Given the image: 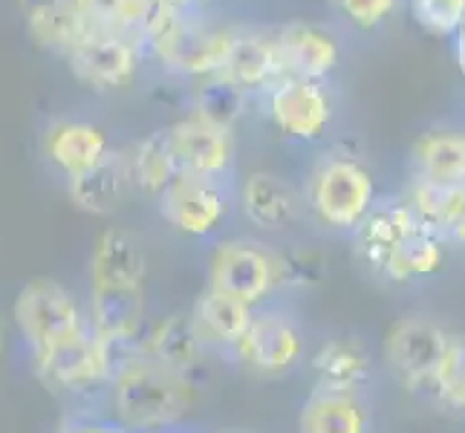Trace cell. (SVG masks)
I'll use <instances>...</instances> for the list:
<instances>
[{"mask_svg": "<svg viewBox=\"0 0 465 433\" xmlns=\"http://www.w3.org/2000/svg\"><path fill=\"white\" fill-rule=\"evenodd\" d=\"M430 396L448 410L465 416V335H451L445 356L437 367Z\"/></svg>", "mask_w": 465, "mask_h": 433, "instance_id": "1f68e13d", "label": "cell"}, {"mask_svg": "<svg viewBox=\"0 0 465 433\" xmlns=\"http://www.w3.org/2000/svg\"><path fill=\"white\" fill-rule=\"evenodd\" d=\"M283 258V292H310L327 283L330 261L315 246H298L292 251H281Z\"/></svg>", "mask_w": 465, "mask_h": 433, "instance_id": "836d02e7", "label": "cell"}, {"mask_svg": "<svg viewBox=\"0 0 465 433\" xmlns=\"http://www.w3.org/2000/svg\"><path fill=\"white\" fill-rule=\"evenodd\" d=\"M237 32V26L217 24L203 12H173L159 6L145 35V53L165 73L197 84L223 73Z\"/></svg>", "mask_w": 465, "mask_h": 433, "instance_id": "7a4b0ae2", "label": "cell"}, {"mask_svg": "<svg viewBox=\"0 0 465 433\" xmlns=\"http://www.w3.org/2000/svg\"><path fill=\"white\" fill-rule=\"evenodd\" d=\"M310 370L318 390L361 393L373 379V361L367 347L352 335H335L321 341L310 356Z\"/></svg>", "mask_w": 465, "mask_h": 433, "instance_id": "ac0fdd59", "label": "cell"}, {"mask_svg": "<svg viewBox=\"0 0 465 433\" xmlns=\"http://www.w3.org/2000/svg\"><path fill=\"white\" fill-rule=\"evenodd\" d=\"M261 102L269 124L295 144L321 142L335 122V99L327 82L281 75Z\"/></svg>", "mask_w": 465, "mask_h": 433, "instance_id": "ba28073f", "label": "cell"}, {"mask_svg": "<svg viewBox=\"0 0 465 433\" xmlns=\"http://www.w3.org/2000/svg\"><path fill=\"white\" fill-rule=\"evenodd\" d=\"M148 58L145 46L107 32H87L67 55L70 73L95 93H116L136 82L142 61Z\"/></svg>", "mask_w": 465, "mask_h": 433, "instance_id": "8fae6325", "label": "cell"}, {"mask_svg": "<svg viewBox=\"0 0 465 433\" xmlns=\"http://www.w3.org/2000/svg\"><path fill=\"white\" fill-rule=\"evenodd\" d=\"M194 405V376L173 370L145 352L127 359L107 388V413L131 433L185 425Z\"/></svg>", "mask_w": 465, "mask_h": 433, "instance_id": "6da1fadb", "label": "cell"}, {"mask_svg": "<svg viewBox=\"0 0 465 433\" xmlns=\"http://www.w3.org/2000/svg\"><path fill=\"white\" fill-rule=\"evenodd\" d=\"M6 341H9V330L4 320H0V359H4V352H6Z\"/></svg>", "mask_w": 465, "mask_h": 433, "instance_id": "ab89813d", "label": "cell"}, {"mask_svg": "<svg viewBox=\"0 0 465 433\" xmlns=\"http://www.w3.org/2000/svg\"><path fill=\"white\" fill-rule=\"evenodd\" d=\"M188 312L194 318V324L208 347L229 352L246 335L258 310L249 307L243 300H237L234 295H226V292H220V289L205 286Z\"/></svg>", "mask_w": 465, "mask_h": 433, "instance_id": "4316f807", "label": "cell"}, {"mask_svg": "<svg viewBox=\"0 0 465 433\" xmlns=\"http://www.w3.org/2000/svg\"><path fill=\"white\" fill-rule=\"evenodd\" d=\"M420 226H422V220L416 217V212L402 197L379 202L371 212V217L352 231L356 254L364 261L367 269L379 275L384 261H388L391 251L399 246V240H402L405 234H411L413 229H420Z\"/></svg>", "mask_w": 465, "mask_h": 433, "instance_id": "ffe728a7", "label": "cell"}, {"mask_svg": "<svg viewBox=\"0 0 465 433\" xmlns=\"http://www.w3.org/2000/svg\"><path fill=\"white\" fill-rule=\"evenodd\" d=\"M142 433H194V430H188L185 425H176V428H156V430H142Z\"/></svg>", "mask_w": 465, "mask_h": 433, "instance_id": "f35d334b", "label": "cell"}, {"mask_svg": "<svg viewBox=\"0 0 465 433\" xmlns=\"http://www.w3.org/2000/svg\"><path fill=\"white\" fill-rule=\"evenodd\" d=\"M448 258V243L445 237L437 234L434 229H428L425 222L420 229H413L399 240V246L391 251V258L384 261L381 278H388L391 283H413L434 278L442 271Z\"/></svg>", "mask_w": 465, "mask_h": 433, "instance_id": "83f0119b", "label": "cell"}, {"mask_svg": "<svg viewBox=\"0 0 465 433\" xmlns=\"http://www.w3.org/2000/svg\"><path fill=\"white\" fill-rule=\"evenodd\" d=\"M208 349L212 347L205 344L191 312H171L142 335V352L145 356L183 373H194Z\"/></svg>", "mask_w": 465, "mask_h": 433, "instance_id": "484cf974", "label": "cell"}, {"mask_svg": "<svg viewBox=\"0 0 465 433\" xmlns=\"http://www.w3.org/2000/svg\"><path fill=\"white\" fill-rule=\"evenodd\" d=\"M402 200L428 229L445 237L448 246L465 249V185H434L411 176Z\"/></svg>", "mask_w": 465, "mask_h": 433, "instance_id": "d4e9b609", "label": "cell"}, {"mask_svg": "<svg viewBox=\"0 0 465 433\" xmlns=\"http://www.w3.org/2000/svg\"><path fill=\"white\" fill-rule=\"evenodd\" d=\"M303 202L321 229L352 234L379 205L376 176L356 153H324L310 171Z\"/></svg>", "mask_w": 465, "mask_h": 433, "instance_id": "3957f363", "label": "cell"}, {"mask_svg": "<svg viewBox=\"0 0 465 433\" xmlns=\"http://www.w3.org/2000/svg\"><path fill=\"white\" fill-rule=\"evenodd\" d=\"M90 289H145L148 251L145 243L127 229H104L95 237L90 263Z\"/></svg>", "mask_w": 465, "mask_h": 433, "instance_id": "9a60e30c", "label": "cell"}, {"mask_svg": "<svg viewBox=\"0 0 465 433\" xmlns=\"http://www.w3.org/2000/svg\"><path fill=\"white\" fill-rule=\"evenodd\" d=\"M205 286L263 310L283 292V258L252 237L214 240L205 258Z\"/></svg>", "mask_w": 465, "mask_h": 433, "instance_id": "277c9868", "label": "cell"}, {"mask_svg": "<svg viewBox=\"0 0 465 433\" xmlns=\"http://www.w3.org/2000/svg\"><path fill=\"white\" fill-rule=\"evenodd\" d=\"M24 26L32 44L64 58L90 32L75 0H24Z\"/></svg>", "mask_w": 465, "mask_h": 433, "instance_id": "603a6c76", "label": "cell"}, {"mask_svg": "<svg viewBox=\"0 0 465 433\" xmlns=\"http://www.w3.org/2000/svg\"><path fill=\"white\" fill-rule=\"evenodd\" d=\"M405 9L425 35L448 44L465 26V0H405Z\"/></svg>", "mask_w": 465, "mask_h": 433, "instance_id": "d6a6232c", "label": "cell"}, {"mask_svg": "<svg viewBox=\"0 0 465 433\" xmlns=\"http://www.w3.org/2000/svg\"><path fill=\"white\" fill-rule=\"evenodd\" d=\"M114 153V144L104 127L82 122V119H64L55 122L44 136V156L58 173L67 180L84 173Z\"/></svg>", "mask_w": 465, "mask_h": 433, "instance_id": "2e32d148", "label": "cell"}, {"mask_svg": "<svg viewBox=\"0 0 465 433\" xmlns=\"http://www.w3.org/2000/svg\"><path fill=\"white\" fill-rule=\"evenodd\" d=\"M12 324L29 359L87 332V307L70 286L55 278H35L12 300Z\"/></svg>", "mask_w": 465, "mask_h": 433, "instance_id": "5b68a950", "label": "cell"}, {"mask_svg": "<svg viewBox=\"0 0 465 433\" xmlns=\"http://www.w3.org/2000/svg\"><path fill=\"white\" fill-rule=\"evenodd\" d=\"M229 359L252 376L278 379L307 359V335L292 315L263 307L254 312L243 339L229 349Z\"/></svg>", "mask_w": 465, "mask_h": 433, "instance_id": "9c48e42d", "label": "cell"}, {"mask_svg": "<svg viewBox=\"0 0 465 433\" xmlns=\"http://www.w3.org/2000/svg\"><path fill=\"white\" fill-rule=\"evenodd\" d=\"M32 370L53 393H61L67 399H93L99 393L107 396L116 367L107 341L87 330L35 356L32 359Z\"/></svg>", "mask_w": 465, "mask_h": 433, "instance_id": "52a82bcc", "label": "cell"}, {"mask_svg": "<svg viewBox=\"0 0 465 433\" xmlns=\"http://www.w3.org/2000/svg\"><path fill=\"white\" fill-rule=\"evenodd\" d=\"M451 335L434 318L411 312L396 318L381 339V359L391 376L405 390L430 393L437 367L445 356Z\"/></svg>", "mask_w": 465, "mask_h": 433, "instance_id": "8992f818", "label": "cell"}, {"mask_svg": "<svg viewBox=\"0 0 465 433\" xmlns=\"http://www.w3.org/2000/svg\"><path fill=\"white\" fill-rule=\"evenodd\" d=\"M298 433H373V413L361 393L315 388L298 410Z\"/></svg>", "mask_w": 465, "mask_h": 433, "instance_id": "cb8c5ba5", "label": "cell"}, {"mask_svg": "<svg viewBox=\"0 0 465 433\" xmlns=\"http://www.w3.org/2000/svg\"><path fill=\"white\" fill-rule=\"evenodd\" d=\"M220 75L237 90L252 95V99L266 95L269 87L283 75L275 35H272V32H258V29H240L237 41L232 46V55Z\"/></svg>", "mask_w": 465, "mask_h": 433, "instance_id": "e0dca14e", "label": "cell"}, {"mask_svg": "<svg viewBox=\"0 0 465 433\" xmlns=\"http://www.w3.org/2000/svg\"><path fill=\"white\" fill-rule=\"evenodd\" d=\"M61 433H131L122 428L110 413H73L67 422H64Z\"/></svg>", "mask_w": 465, "mask_h": 433, "instance_id": "d590c367", "label": "cell"}, {"mask_svg": "<svg viewBox=\"0 0 465 433\" xmlns=\"http://www.w3.org/2000/svg\"><path fill=\"white\" fill-rule=\"evenodd\" d=\"M87 327L104 341H139L145 335V289H90Z\"/></svg>", "mask_w": 465, "mask_h": 433, "instance_id": "d6986e66", "label": "cell"}, {"mask_svg": "<svg viewBox=\"0 0 465 433\" xmlns=\"http://www.w3.org/2000/svg\"><path fill=\"white\" fill-rule=\"evenodd\" d=\"M131 188L134 182L131 168H127V151H114L102 165L67 180V194L73 205L95 217L116 214Z\"/></svg>", "mask_w": 465, "mask_h": 433, "instance_id": "7402d4cb", "label": "cell"}, {"mask_svg": "<svg viewBox=\"0 0 465 433\" xmlns=\"http://www.w3.org/2000/svg\"><path fill=\"white\" fill-rule=\"evenodd\" d=\"M173 144L176 162L183 173L208 176V180H223L234 171L237 162V133L234 127H223L212 119H205L194 110L188 116L176 119L168 127Z\"/></svg>", "mask_w": 465, "mask_h": 433, "instance_id": "7c38bea8", "label": "cell"}, {"mask_svg": "<svg viewBox=\"0 0 465 433\" xmlns=\"http://www.w3.org/2000/svg\"><path fill=\"white\" fill-rule=\"evenodd\" d=\"M330 9L356 32H379L405 9V0H330Z\"/></svg>", "mask_w": 465, "mask_h": 433, "instance_id": "e575fe53", "label": "cell"}, {"mask_svg": "<svg viewBox=\"0 0 465 433\" xmlns=\"http://www.w3.org/2000/svg\"><path fill=\"white\" fill-rule=\"evenodd\" d=\"M153 4L163 9H173V12H203L208 0H153Z\"/></svg>", "mask_w": 465, "mask_h": 433, "instance_id": "8d00e7d4", "label": "cell"}, {"mask_svg": "<svg viewBox=\"0 0 465 433\" xmlns=\"http://www.w3.org/2000/svg\"><path fill=\"white\" fill-rule=\"evenodd\" d=\"M411 176L434 185H465V131L430 127L411 144Z\"/></svg>", "mask_w": 465, "mask_h": 433, "instance_id": "44dd1931", "label": "cell"}, {"mask_svg": "<svg viewBox=\"0 0 465 433\" xmlns=\"http://www.w3.org/2000/svg\"><path fill=\"white\" fill-rule=\"evenodd\" d=\"M254 99L243 90L229 84L223 75L205 78V82L194 84V95H191V110L205 119H212L223 127H237V122L249 113V104Z\"/></svg>", "mask_w": 465, "mask_h": 433, "instance_id": "4dcf8cb0", "label": "cell"}, {"mask_svg": "<svg viewBox=\"0 0 465 433\" xmlns=\"http://www.w3.org/2000/svg\"><path fill=\"white\" fill-rule=\"evenodd\" d=\"M90 32L122 35L145 46V35L156 18L153 0H75Z\"/></svg>", "mask_w": 465, "mask_h": 433, "instance_id": "f546056e", "label": "cell"}, {"mask_svg": "<svg viewBox=\"0 0 465 433\" xmlns=\"http://www.w3.org/2000/svg\"><path fill=\"white\" fill-rule=\"evenodd\" d=\"M451 58L457 64V73L465 78V26L451 38Z\"/></svg>", "mask_w": 465, "mask_h": 433, "instance_id": "74e56055", "label": "cell"}, {"mask_svg": "<svg viewBox=\"0 0 465 433\" xmlns=\"http://www.w3.org/2000/svg\"><path fill=\"white\" fill-rule=\"evenodd\" d=\"M275 46L283 75H301L312 82H330L341 67L344 46L332 29L312 21H286L275 32Z\"/></svg>", "mask_w": 465, "mask_h": 433, "instance_id": "4fadbf2b", "label": "cell"}, {"mask_svg": "<svg viewBox=\"0 0 465 433\" xmlns=\"http://www.w3.org/2000/svg\"><path fill=\"white\" fill-rule=\"evenodd\" d=\"M127 168H131V182L136 191L153 200L163 197V191L180 176V162H176L173 144L168 136V127L148 133L127 151Z\"/></svg>", "mask_w": 465, "mask_h": 433, "instance_id": "f1b7e54d", "label": "cell"}, {"mask_svg": "<svg viewBox=\"0 0 465 433\" xmlns=\"http://www.w3.org/2000/svg\"><path fill=\"white\" fill-rule=\"evenodd\" d=\"M156 212L168 226L188 240H212L232 214V194L223 180L180 173L156 200Z\"/></svg>", "mask_w": 465, "mask_h": 433, "instance_id": "30bf717a", "label": "cell"}, {"mask_svg": "<svg viewBox=\"0 0 465 433\" xmlns=\"http://www.w3.org/2000/svg\"><path fill=\"white\" fill-rule=\"evenodd\" d=\"M237 208L258 231H290L301 220V191L275 171H252L240 180Z\"/></svg>", "mask_w": 465, "mask_h": 433, "instance_id": "5bb4252c", "label": "cell"}]
</instances>
